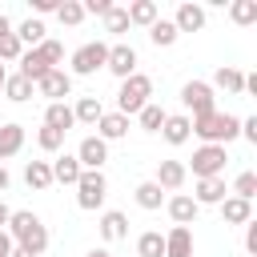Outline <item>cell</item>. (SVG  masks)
Wrapping results in <instances>:
<instances>
[{"instance_id":"cell-1","label":"cell","mask_w":257,"mask_h":257,"mask_svg":"<svg viewBox=\"0 0 257 257\" xmlns=\"http://www.w3.org/2000/svg\"><path fill=\"white\" fill-rule=\"evenodd\" d=\"M4 233L12 237L16 249H28L32 257H40V253L48 249V229H44V221H40L36 213H28V209H16V213L8 217V229H4Z\"/></svg>"},{"instance_id":"cell-2","label":"cell","mask_w":257,"mask_h":257,"mask_svg":"<svg viewBox=\"0 0 257 257\" xmlns=\"http://www.w3.org/2000/svg\"><path fill=\"white\" fill-rule=\"evenodd\" d=\"M189 128L205 141V145H229L233 137H241V120L233 112H205V116H189Z\"/></svg>"},{"instance_id":"cell-3","label":"cell","mask_w":257,"mask_h":257,"mask_svg":"<svg viewBox=\"0 0 257 257\" xmlns=\"http://www.w3.org/2000/svg\"><path fill=\"white\" fill-rule=\"evenodd\" d=\"M149 96H153V80H149L145 72H133L128 80H120V92H116V112H120V116L141 112V108L149 104Z\"/></svg>"},{"instance_id":"cell-4","label":"cell","mask_w":257,"mask_h":257,"mask_svg":"<svg viewBox=\"0 0 257 257\" xmlns=\"http://www.w3.org/2000/svg\"><path fill=\"white\" fill-rule=\"evenodd\" d=\"M104 60H108V44L104 40H88V44H80L72 52V72L68 76H92L96 68H104Z\"/></svg>"},{"instance_id":"cell-5","label":"cell","mask_w":257,"mask_h":257,"mask_svg":"<svg viewBox=\"0 0 257 257\" xmlns=\"http://www.w3.org/2000/svg\"><path fill=\"white\" fill-rule=\"evenodd\" d=\"M225 145H201L193 153V177L197 181H209V177H221L225 173Z\"/></svg>"},{"instance_id":"cell-6","label":"cell","mask_w":257,"mask_h":257,"mask_svg":"<svg viewBox=\"0 0 257 257\" xmlns=\"http://www.w3.org/2000/svg\"><path fill=\"white\" fill-rule=\"evenodd\" d=\"M104 197H108L104 173H80V181H76V205L80 209H100Z\"/></svg>"},{"instance_id":"cell-7","label":"cell","mask_w":257,"mask_h":257,"mask_svg":"<svg viewBox=\"0 0 257 257\" xmlns=\"http://www.w3.org/2000/svg\"><path fill=\"white\" fill-rule=\"evenodd\" d=\"M181 104H185L193 116L213 112V108H217V104H213V84H205V80H189V84L181 88Z\"/></svg>"},{"instance_id":"cell-8","label":"cell","mask_w":257,"mask_h":257,"mask_svg":"<svg viewBox=\"0 0 257 257\" xmlns=\"http://www.w3.org/2000/svg\"><path fill=\"white\" fill-rule=\"evenodd\" d=\"M104 68H108L112 76L128 80V76L137 72V48H133V44H108V60H104Z\"/></svg>"},{"instance_id":"cell-9","label":"cell","mask_w":257,"mask_h":257,"mask_svg":"<svg viewBox=\"0 0 257 257\" xmlns=\"http://www.w3.org/2000/svg\"><path fill=\"white\" fill-rule=\"evenodd\" d=\"M36 88H40V96H48V104H56V100H64L72 92V76L64 68H52V72H44L36 80Z\"/></svg>"},{"instance_id":"cell-10","label":"cell","mask_w":257,"mask_h":257,"mask_svg":"<svg viewBox=\"0 0 257 257\" xmlns=\"http://www.w3.org/2000/svg\"><path fill=\"white\" fill-rule=\"evenodd\" d=\"M76 161H80L84 173H100V165L108 161V145H104L100 137H84L80 149H76Z\"/></svg>"},{"instance_id":"cell-11","label":"cell","mask_w":257,"mask_h":257,"mask_svg":"<svg viewBox=\"0 0 257 257\" xmlns=\"http://www.w3.org/2000/svg\"><path fill=\"white\" fill-rule=\"evenodd\" d=\"M173 28H177V32H201V28H205V8H201V4H193V0L177 4Z\"/></svg>"},{"instance_id":"cell-12","label":"cell","mask_w":257,"mask_h":257,"mask_svg":"<svg viewBox=\"0 0 257 257\" xmlns=\"http://www.w3.org/2000/svg\"><path fill=\"white\" fill-rule=\"evenodd\" d=\"M165 257H193V229L173 225L165 233Z\"/></svg>"},{"instance_id":"cell-13","label":"cell","mask_w":257,"mask_h":257,"mask_svg":"<svg viewBox=\"0 0 257 257\" xmlns=\"http://www.w3.org/2000/svg\"><path fill=\"white\" fill-rule=\"evenodd\" d=\"M185 177H189V169H185L181 161H161V165H157V185L169 189V193H177V189L185 185Z\"/></svg>"},{"instance_id":"cell-14","label":"cell","mask_w":257,"mask_h":257,"mask_svg":"<svg viewBox=\"0 0 257 257\" xmlns=\"http://www.w3.org/2000/svg\"><path fill=\"white\" fill-rule=\"evenodd\" d=\"M197 209H201V205H197L189 193H177V197H169V217H173L177 225H185V229L197 221Z\"/></svg>"},{"instance_id":"cell-15","label":"cell","mask_w":257,"mask_h":257,"mask_svg":"<svg viewBox=\"0 0 257 257\" xmlns=\"http://www.w3.org/2000/svg\"><path fill=\"white\" fill-rule=\"evenodd\" d=\"M213 84H217V88H225L229 96H241V92H245V72H241V68H233V64H221V68L213 72Z\"/></svg>"},{"instance_id":"cell-16","label":"cell","mask_w":257,"mask_h":257,"mask_svg":"<svg viewBox=\"0 0 257 257\" xmlns=\"http://www.w3.org/2000/svg\"><path fill=\"white\" fill-rule=\"evenodd\" d=\"M161 137H165L169 145H185V141L193 137V128H189V116H185V112H173V116H165V124H161Z\"/></svg>"},{"instance_id":"cell-17","label":"cell","mask_w":257,"mask_h":257,"mask_svg":"<svg viewBox=\"0 0 257 257\" xmlns=\"http://www.w3.org/2000/svg\"><path fill=\"white\" fill-rule=\"evenodd\" d=\"M221 217H225V225H245V221H253V201L225 197L221 201Z\"/></svg>"},{"instance_id":"cell-18","label":"cell","mask_w":257,"mask_h":257,"mask_svg":"<svg viewBox=\"0 0 257 257\" xmlns=\"http://www.w3.org/2000/svg\"><path fill=\"white\" fill-rule=\"evenodd\" d=\"M24 149V124H0V165Z\"/></svg>"},{"instance_id":"cell-19","label":"cell","mask_w":257,"mask_h":257,"mask_svg":"<svg viewBox=\"0 0 257 257\" xmlns=\"http://www.w3.org/2000/svg\"><path fill=\"white\" fill-rule=\"evenodd\" d=\"M96 128H100L96 137H100L104 145H108V141H120V137L128 133V116H120V112H104V116L96 120Z\"/></svg>"},{"instance_id":"cell-20","label":"cell","mask_w":257,"mask_h":257,"mask_svg":"<svg viewBox=\"0 0 257 257\" xmlns=\"http://www.w3.org/2000/svg\"><path fill=\"white\" fill-rule=\"evenodd\" d=\"M48 165H52V181H60V185H76V181H80V173H84V169H80V161H76V157H68V153H64V157H56V161H48Z\"/></svg>"},{"instance_id":"cell-21","label":"cell","mask_w":257,"mask_h":257,"mask_svg":"<svg viewBox=\"0 0 257 257\" xmlns=\"http://www.w3.org/2000/svg\"><path fill=\"white\" fill-rule=\"evenodd\" d=\"M225 193H229V189H225V177H209V181H197V197H193V201H197V205H221Z\"/></svg>"},{"instance_id":"cell-22","label":"cell","mask_w":257,"mask_h":257,"mask_svg":"<svg viewBox=\"0 0 257 257\" xmlns=\"http://www.w3.org/2000/svg\"><path fill=\"white\" fill-rule=\"evenodd\" d=\"M100 237H104V241H124V237H128V217L116 213V209H108V213L100 217Z\"/></svg>"},{"instance_id":"cell-23","label":"cell","mask_w":257,"mask_h":257,"mask_svg":"<svg viewBox=\"0 0 257 257\" xmlns=\"http://www.w3.org/2000/svg\"><path fill=\"white\" fill-rule=\"evenodd\" d=\"M44 72H52V68H48V64H44V56H40V52H36V48H24V52H20V76H24V80H32V84H36V80H40V76H44Z\"/></svg>"},{"instance_id":"cell-24","label":"cell","mask_w":257,"mask_h":257,"mask_svg":"<svg viewBox=\"0 0 257 257\" xmlns=\"http://www.w3.org/2000/svg\"><path fill=\"white\" fill-rule=\"evenodd\" d=\"M44 124H48V128L68 133V128L76 124V116H72V108H68L64 100H56V104H48V108H44Z\"/></svg>"},{"instance_id":"cell-25","label":"cell","mask_w":257,"mask_h":257,"mask_svg":"<svg viewBox=\"0 0 257 257\" xmlns=\"http://www.w3.org/2000/svg\"><path fill=\"white\" fill-rule=\"evenodd\" d=\"M124 12H128V24H145V28H153V24H157V12H161V8H157L153 0H133V4L124 8Z\"/></svg>"},{"instance_id":"cell-26","label":"cell","mask_w":257,"mask_h":257,"mask_svg":"<svg viewBox=\"0 0 257 257\" xmlns=\"http://www.w3.org/2000/svg\"><path fill=\"white\" fill-rule=\"evenodd\" d=\"M24 181H28V189H48L52 185V165L48 161H28L24 165Z\"/></svg>"},{"instance_id":"cell-27","label":"cell","mask_w":257,"mask_h":257,"mask_svg":"<svg viewBox=\"0 0 257 257\" xmlns=\"http://www.w3.org/2000/svg\"><path fill=\"white\" fill-rule=\"evenodd\" d=\"M72 116H76L80 124H92V128H96V120L104 116V108H100V100H96V96H80V100H76V108H72Z\"/></svg>"},{"instance_id":"cell-28","label":"cell","mask_w":257,"mask_h":257,"mask_svg":"<svg viewBox=\"0 0 257 257\" xmlns=\"http://www.w3.org/2000/svg\"><path fill=\"white\" fill-rule=\"evenodd\" d=\"M4 96H8V100H16V104H24V100L32 96V80H24L20 72H12V76L4 80Z\"/></svg>"},{"instance_id":"cell-29","label":"cell","mask_w":257,"mask_h":257,"mask_svg":"<svg viewBox=\"0 0 257 257\" xmlns=\"http://www.w3.org/2000/svg\"><path fill=\"white\" fill-rule=\"evenodd\" d=\"M161 201H165V193H161L157 181H141L137 185V205L141 209H161Z\"/></svg>"},{"instance_id":"cell-30","label":"cell","mask_w":257,"mask_h":257,"mask_svg":"<svg viewBox=\"0 0 257 257\" xmlns=\"http://www.w3.org/2000/svg\"><path fill=\"white\" fill-rule=\"evenodd\" d=\"M229 20L241 24V28L253 24V20H257V0H233V4H229Z\"/></svg>"},{"instance_id":"cell-31","label":"cell","mask_w":257,"mask_h":257,"mask_svg":"<svg viewBox=\"0 0 257 257\" xmlns=\"http://www.w3.org/2000/svg\"><path fill=\"white\" fill-rule=\"evenodd\" d=\"M12 32H16V40H20V44H32V48L44 40V24H40L36 16H28V20H24L20 28H12Z\"/></svg>"},{"instance_id":"cell-32","label":"cell","mask_w":257,"mask_h":257,"mask_svg":"<svg viewBox=\"0 0 257 257\" xmlns=\"http://www.w3.org/2000/svg\"><path fill=\"white\" fill-rule=\"evenodd\" d=\"M137 116H141V128H145V133H161V124H165V116H169V112H165L161 104H153V100H149Z\"/></svg>"},{"instance_id":"cell-33","label":"cell","mask_w":257,"mask_h":257,"mask_svg":"<svg viewBox=\"0 0 257 257\" xmlns=\"http://www.w3.org/2000/svg\"><path fill=\"white\" fill-rule=\"evenodd\" d=\"M137 257H165V237L161 233H141L137 237Z\"/></svg>"},{"instance_id":"cell-34","label":"cell","mask_w":257,"mask_h":257,"mask_svg":"<svg viewBox=\"0 0 257 257\" xmlns=\"http://www.w3.org/2000/svg\"><path fill=\"white\" fill-rule=\"evenodd\" d=\"M149 40H153L157 48H169V44L177 40V28H173V20H161V16H157V24L149 28Z\"/></svg>"},{"instance_id":"cell-35","label":"cell","mask_w":257,"mask_h":257,"mask_svg":"<svg viewBox=\"0 0 257 257\" xmlns=\"http://www.w3.org/2000/svg\"><path fill=\"white\" fill-rule=\"evenodd\" d=\"M56 20H60V24H68V28H76V24L84 20V8H80V0H60V8H56Z\"/></svg>"},{"instance_id":"cell-36","label":"cell","mask_w":257,"mask_h":257,"mask_svg":"<svg viewBox=\"0 0 257 257\" xmlns=\"http://www.w3.org/2000/svg\"><path fill=\"white\" fill-rule=\"evenodd\" d=\"M104 32H112V36H120V32H128V12H124L120 4H112V8L104 12Z\"/></svg>"},{"instance_id":"cell-37","label":"cell","mask_w":257,"mask_h":257,"mask_svg":"<svg viewBox=\"0 0 257 257\" xmlns=\"http://www.w3.org/2000/svg\"><path fill=\"white\" fill-rule=\"evenodd\" d=\"M36 52L44 56V64H48V68H56V64L64 60V44H56V40H40V44H36Z\"/></svg>"},{"instance_id":"cell-38","label":"cell","mask_w":257,"mask_h":257,"mask_svg":"<svg viewBox=\"0 0 257 257\" xmlns=\"http://www.w3.org/2000/svg\"><path fill=\"white\" fill-rule=\"evenodd\" d=\"M36 145H40L44 153H56V149L64 145V133H60V128H48V124H44V128L36 133Z\"/></svg>"},{"instance_id":"cell-39","label":"cell","mask_w":257,"mask_h":257,"mask_svg":"<svg viewBox=\"0 0 257 257\" xmlns=\"http://www.w3.org/2000/svg\"><path fill=\"white\" fill-rule=\"evenodd\" d=\"M253 193H257V173H241V177L233 181V197L253 201Z\"/></svg>"},{"instance_id":"cell-40","label":"cell","mask_w":257,"mask_h":257,"mask_svg":"<svg viewBox=\"0 0 257 257\" xmlns=\"http://www.w3.org/2000/svg\"><path fill=\"white\" fill-rule=\"evenodd\" d=\"M20 52H24V44L16 40V32L0 36V60H20Z\"/></svg>"},{"instance_id":"cell-41","label":"cell","mask_w":257,"mask_h":257,"mask_svg":"<svg viewBox=\"0 0 257 257\" xmlns=\"http://www.w3.org/2000/svg\"><path fill=\"white\" fill-rule=\"evenodd\" d=\"M80 8H84V16H88V12H92V16H104V12L112 8V0H84Z\"/></svg>"},{"instance_id":"cell-42","label":"cell","mask_w":257,"mask_h":257,"mask_svg":"<svg viewBox=\"0 0 257 257\" xmlns=\"http://www.w3.org/2000/svg\"><path fill=\"white\" fill-rule=\"evenodd\" d=\"M245 249L257 257V221H245Z\"/></svg>"},{"instance_id":"cell-43","label":"cell","mask_w":257,"mask_h":257,"mask_svg":"<svg viewBox=\"0 0 257 257\" xmlns=\"http://www.w3.org/2000/svg\"><path fill=\"white\" fill-rule=\"evenodd\" d=\"M241 137H245L249 145H257V116H249V120H241Z\"/></svg>"},{"instance_id":"cell-44","label":"cell","mask_w":257,"mask_h":257,"mask_svg":"<svg viewBox=\"0 0 257 257\" xmlns=\"http://www.w3.org/2000/svg\"><path fill=\"white\" fill-rule=\"evenodd\" d=\"M60 0H32V12H56Z\"/></svg>"},{"instance_id":"cell-45","label":"cell","mask_w":257,"mask_h":257,"mask_svg":"<svg viewBox=\"0 0 257 257\" xmlns=\"http://www.w3.org/2000/svg\"><path fill=\"white\" fill-rule=\"evenodd\" d=\"M8 253H12V237L0 229V257H8Z\"/></svg>"},{"instance_id":"cell-46","label":"cell","mask_w":257,"mask_h":257,"mask_svg":"<svg viewBox=\"0 0 257 257\" xmlns=\"http://www.w3.org/2000/svg\"><path fill=\"white\" fill-rule=\"evenodd\" d=\"M8 32H12V20H8L4 12H0V36H8Z\"/></svg>"},{"instance_id":"cell-47","label":"cell","mask_w":257,"mask_h":257,"mask_svg":"<svg viewBox=\"0 0 257 257\" xmlns=\"http://www.w3.org/2000/svg\"><path fill=\"white\" fill-rule=\"evenodd\" d=\"M8 217H12V209H8V205H4V201H0V229H4V225H8Z\"/></svg>"},{"instance_id":"cell-48","label":"cell","mask_w":257,"mask_h":257,"mask_svg":"<svg viewBox=\"0 0 257 257\" xmlns=\"http://www.w3.org/2000/svg\"><path fill=\"white\" fill-rule=\"evenodd\" d=\"M8 181H12V177H8V169H4V165H0V193H4V189H8Z\"/></svg>"},{"instance_id":"cell-49","label":"cell","mask_w":257,"mask_h":257,"mask_svg":"<svg viewBox=\"0 0 257 257\" xmlns=\"http://www.w3.org/2000/svg\"><path fill=\"white\" fill-rule=\"evenodd\" d=\"M84 257H112V253H108V249H88Z\"/></svg>"},{"instance_id":"cell-50","label":"cell","mask_w":257,"mask_h":257,"mask_svg":"<svg viewBox=\"0 0 257 257\" xmlns=\"http://www.w3.org/2000/svg\"><path fill=\"white\" fill-rule=\"evenodd\" d=\"M8 257H32V253H28V249H16V245H12V253H8Z\"/></svg>"},{"instance_id":"cell-51","label":"cell","mask_w":257,"mask_h":257,"mask_svg":"<svg viewBox=\"0 0 257 257\" xmlns=\"http://www.w3.org/2000/svg\"><path fill=\"white\" fill-rule=\"evenodd\" d=\"M4 80H8V68L0 64V92H4Z\"/></svg>"}]
</instances>
